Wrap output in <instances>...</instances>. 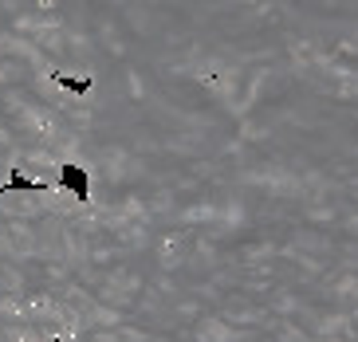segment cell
<instances>
[{
	"label": "cell",
	"mask_w": 358,
	"mask_h": 342,
	"mask_svg": "<svg viewBox=\"0 0 358 342\" xmlns=\"http://www.w3.org/2000/svg\"><path fill=\"white\" fill-rule=\"evenodd\" d=\"M0 342H20V311L0 307Z\"/></svg>",
	"instance_id": "6da1fadb"
}]
</instances>
